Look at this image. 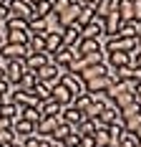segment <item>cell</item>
<instances>
[{
    "label": "cell",
    "mask_w": 141,
    "mask_h": 147,
    "mask_svg": "<svg viewBox=\"0 0 141 147\" xmlns=\"http://www.w3.org/2000/svg\"><path fill=\"white\" fill-rule=\"evenodd\" d=\"M78 48V56L81 59H103V43L98 38H81V43L76 46Z\"/></svg>",
    "instance_id": "6da1fadb"
},
{
    "label": "cell",
    "mask_w": 141,
    "mask_h": 147,
    "mask_svg": "<svg viewBox=\"0 0 141 147\" xmlns=\"http://www.w3.org/2000/svg\"><path fill=\"white\" fill-rule=\"evenodd\" d=\"M121 124L126 127L128 132H134L141 124V104L139 102H134V104H128V107L121 109Z\"/></svg>",
    "instance_id": "7a4b0ae2"
},
{
    "label": "cell",
    "mask_w": 141,
    "mask_h": 147,
    "mask_svg": "<svg viewBox=\"0 0 141 147\" xmlns=\"http://www.w3.org/2000/svg\"><path fill=\"white\" fill-rule=\"evenodd\" d=\"M63 69H58L56 63H45V66H43V69H38V71H35V76H38V81H45V84H48V86L53 89L58 84V81H61V76H63Z\"/></svg>",
    "instance_id": "3957f363"
},
{
    "label": "cell",
    "mask_w": 141,
    "mask_h": 147,
    "mask_svg": "<svg viewBox=\"0 0 141 147\" xmlns=\"http://www.w3.org/2000/svg\"><path fill=\"white\" fill-rule=\"evenodd\" d=\"M113 84L116 81L111 79V74H106V76H96V79L83 81V89H86V94H98V91H111Z\"/></svg>",
    "instance_id": "277c9868"
},
{
    "label": "cell",
    "mask_w": 141,
    "mask_h": 147,
    "mask_svg": "<svg viewBox=\"0 0 141 147\" xmlns=\"http://www.w3.org/2000/svg\"><path fill=\"white\" fill-rule=\"evenodd\" d=\"M8 13L13 18H23V20H30L33 18V5L28 0H8ZM8 15V18H10Z\"/></svg>",
    "instance_id": "5b68a950"
},
{
    "label": "cell",
    "mask_w": 141,
    "mask_h": 147,
    "mask_svg": "<svg viewBox=\"0 0 141 147\" xmlns=\"http://www.w3.org/2000/svg\"><path fill=\"white\" fill-rule=\"evenodd\" d=\"M25 74V59H15V61H8V66L3 69V76L10 81V86H15L20 81V76Z\"/></svg>",
    "instance_id": "8992f818"
},
{
    "label": "cell",
    "mask_w": 141,
    "mask_h": 147,
    "mask_svg": "<svg viewBox=\"0 0 141 147\" xmlns=\"http://www.w3.org/2000/svg\"><path fill=\"white\" fill-rule=\"evenodd\" d=\"M134 48H139L136 38H121V36H108L103 43V51H134Z\"/></svg>",
    "instance_id": "52a82bcc"
},
{
    "label": "cell",
    "mask_w": 141,
    "mask_h": 147,
    "mask_svg": "<svg viewBox=\"0 0 141 147\" xmlns=\"http://www.w3.org/2000/svg\"><path fill=\"white\" fill-rule=\"evenodd\" d=\"M28 46H23V43H5L0 46V56L3 59H8V61H15V59H28Z\"/></svg>",
    "instance_id": "ba28073f"
},
{
    "label": "cell",
    "mask_w": 141,
    "mask_h": 147,
    "mask_svg": "<svg viewBox=\"0 0 141 147\" xmlns=\"http://www.w3.org/2000/svg\"><path fill=\"white\" fill-rule=\"evenodd\" d=\"M81 8H83V5H78V3L73 0L68 8L63 10V13H53V15H56V23L61 26V28H68V26H73V23H76V18H78V13H81Z\"/></svg>",
    "instance_id": "9c48e42d"
},
{
    "label": "cell",
    "mask_w": 141,
    "mask_h": 147,
    "mask_svg": "<svg viewBox=\"0 0 141 147\" xmlns=\"http://www.w3.org/2000/svg\"><path fill=\"white\" fill-rule=\"evenodd\" d=\"M106 53V63L108 69H121V66H131V51H103Z\"/></svg>",
    "instance_id": "30bf717a"
},
{
    "label": "cell",
    "mask_w": 141,
    "mask_h": 147,
    "mask_svg": "<svg viewBox=\"0 0 141 147\" xmlns=\"http://www.w3.org/2000/svg\"><path fill=\"white\" fill-rule=\"evenodd\" d=\"M73 51H76V46L73 48H58L56 53H51V63H56L58 69H63V71H68V66L73 63Z\"/></svg>",
    "instance_id": "8fae6325"
},
{
    "label": "cell",
    "mask_w": 141,
    "mask_h": 147,
    "mask_svg": "<svg viewBox=\"0 0 141 147\" xmlns=\"http://www.w3.org/2000/svg\"><path fill=\"white\" fill-rule=\"evenodd\" d=\"M61 84L73 94V99H76V96H81V94H86L83 81H81V76H78V74H63V76H61Z\"/></svg>",
    "instance_id": "7c38bea8"
},
{
    "label": "cell",
    "mask_w": 141,
    "mask_h": 147,
    "mask_svg": "<svg viewBox=\"0 0 141 147\" xmlns=\"http://www.w3.org/2000/svg\"><path fill=\"white\" fill-rule=\"evenodd\" d=\"M108 71H111V69H108V63L101 59V61H96V63H91V66H86L78 76H81V81H88V79H96V76H106Z\"/></svg>",
    "instance_id": "4fadbf2b"
},
{
    "label": "cell",
    "mask_w": 141,
    "mask_h": 147,
    "mask_svg": "<svg viewBox=\"0 0 141 147\" xmlns=\"http://www.w3.org/2000/svg\"><path fill=\"white\" fill-rule=\"evenodd\" d=\"M103 36H106V33H103V20H101V18H93L88 26L81 28V38H98L101 41Z\"/></svg>",
    "instance_id": "5bb4252c"
},
{
    "label": "cell",
    "mask_w": 141,
    "mask_h": 147,
    "mask_svg": "<svg viewBox=\"0 0 141 147\" xmlns=\"http://www.w3.org/2000/svg\"><path fill=\"white\" fill-rule=\"evenodd\" d=\"M13 99L15 104H20V107H41V99L33 94V91H20V89H13Z\"/></svg>",
    "instance_id": "9a60e30c"
},
{
    "label": "cell",
    "mask_w": 141,
    "mask_h": 147,
    "mask_svg": "<svg viewBox=\"0 0 141 147\" xmlns=\"http://www.w3.org/2000/svg\"><path fill=\"white\" fill-rule=\"evenodd\" d=\"M118 26H121V15H118L116 5H113V10L106 15V18H103V33H106V38H108V36H116Z\"/></svg>",
    "instance_id": "2e32d148"
},
{
    "label": "cell",
    "mask_w": 141,
    "mask_h": 147,
    "mask_svg": "<svg viewBox=\"0 0 141 147\" xmlns=\"http://www.w3.org/2000/svg\"><path fill=\"white\" fill-rule=\"evenodd\" d=\"M51 99H53V102H58L61 107H68V104L73 102V94H70L68 89H66L63 84H61V81H58L56 86L51 89Z\"/></svg>",
    "instance_id": "e0dca14e"
},
{
    "label": "cell",
    "mask_w": 141,
    "mask_h": 147,
    "mask_svg": "<svg viewBox=\"0 0 141 147\" xmlns=\"http://www.w3.org/2000/svg\"><path fill=\"white\" fill-rule=\"evenodd\" d=\"M45 63H51V53H28V59H25V69L28 71H38V69H43Z\"/></svg>",
    "instance_id": "ac0fdd59"
},
{
    "label": "cell",
    "mask_w": 141,
    "mask_h": 147,
    "mask_svg": "<svg viewBox=\"0 0 141 147\" xmlns=\"http://www.w3.org/2000/svg\"><path fill=\"white\" fill-rule=\"evenodd\" d=\"M61 122H63L61 117H43L41 122L35 124V132H38V134H43V137H51V134H53V129H56Z\"/></svg>",
    "instance_id": "d6986e66"
},
{
    "label": "cell",
    "mask_w": 141,
    "mask_h": 147,
    "mask_svg": "<svg viewBox=\"0 0 141 147\" xmlns=\"http://www.w3.org/2000/svg\"><path fill=\"white\" fill-rule=\"evenodd\" d=\"M96 119H98L101 127H108V124H113V122H121V112H118L116 107H103Z\"/></svg>",
    "instance_id": "ffe728a7"
},
{
    "label": "cell",
    "mask_w": 141,
    "mask_h": 147,
    "mask_svg": "<svg viewBox=\"0 0 141 147\" xmlns=\"http://www.w3.org/2000/svg\"><path fill=\"white\" fill-rule=\"evenodd\" d=\"M81 43V28L73 23V26H68V28L63 30V46L66 48H73V46Z\"/></svg>",
    "instance_id": "44dd1931"
},
{
    "label": "cell",
    "mask_w": 141,
    "mask_h": 147,
    "mask_svg": "<svg viewBox=\"0 0 141 147\" xmlns=\"http://www.w3.org/2000/svg\"><path fill=\"white\" fill-rule=\"evenodd\" d=\"M61 119H63L66 124H70V127H76V124L83 119V114H81L73 104H68V107H63V109H61Z\"/></svg>",
    "instance_id": "7402d4cb"
},
{
    "label": "cell",
    "mask_w": 141,
    "mask_h": 147,
    "mask_svg": "<svg viewBox=\"0 0 141 147\" xmlns=\"http://www.w3.org/2000/svg\"><path fill=\"white\" fill-rule=\"evenodd\" d=\"M35 84H38L35 71H28V69H25V74L20 76V81H18L13 89H20V91H33V86H35Z\"/></svg>",
    "instance_id": "603a6c76"
},
{
    "label": "cell",
    "mask_w": 141,
    "mask_h": 147,
    "mask_svg": "<svg viewBox=\"0 0 141 147\" xmlns=\"http://www.w3.org/2000/svg\"><path fill=\"white\" fill-rule=\"evenodd\" d=\"M53 13V0H35L33 3V18H48Z\"/></svg>",
    "instance_id": "cb8c5ba5"
},
{
    "label": "cell",
    "mask_w": 141,
    "mask_h": 147,
    "mask_svg": "<svg viewBox=\"0 0 141 147\" xmlns=\"http://www.w3.org/2000/svg\"><path fill=\"white\" fill-rule=\"evenodd\" d=\"M63 48V33H45V53H56Z\"/></svg>",
    "instance_id": "d4e9b609"
},
{
    "label": "cell",
    "mask_w": 141,
    "mask_h": 147,
    "mask_svg": "<svg viewBox=\"0 0 141 147\" xmlns=\"http://www.w3.org/2000/svg\"><path fill=\"white\" fill-rule=\"evenodd\" d=\"M38 109H41L43 117H61V109H63V107L58 102H53V99H45V102H41Z\"/></svg>",
    "instance_id": "484cf974"
},
{
    "label": "cell",
    "mask_w": 141,
    "mask_h": 147,
    "mask_svg": "<svg viewBox=\"0 0 141 147\" xmlns=\"http://www.w3.org/2000/svg\"><path fill=\"white\" fill-rule=\"evenodd\" d=\"M28 51L30 53H43V51H45V36H41V33H30L28 36Z\"/></svg>",
    "instance_id": "4316f807"
},
{
    "label": "cell",
    "mask_w": 141,
    "mask_h": 147,
    "mask_svg": "<svg viewBox=\"0 0 141 147\" xmlns=\"http://www.w3.org/2000/svg\"><path fill=\"white\" fill-rule=\"evenodd\" d=\"M5 30V28H3ZM28 36H30V30H5V41L8 43H23V46H28Z\"/></svg>",
    "instance_id": "83f0119b"
},
{
    "label": "cell",
    "mask_w": 141,
    "mask_h": 147,
    "mask_svg": "<svg viewBox=\"0 0 141 147\" xmlns=\"http://www.w3.org/2000/svg\"><path fill=\"white\" fill-rule=\"evenodd\" d=\"M113 5H116V0H96V5H93V13H96V18H106V15L113 10Z\"/></svg>",
    "instance_id": "f1b7e54d"
},
{
    "label": "cell",
    "mask_w": 141,
    "mask_h": 147,
    "mask_svg": "<svg viewBox=\"0 0 141 147\" xmlns=\"http://www.w3.org/2000/svg\"><path fill=\"white\" fill-rule=\"evenodd\" d=\"M10 129H13V132H18V134H35V124L20 117L18 122H13V127H10Z\"/></svg>",
    "instance_id": "f546056e"
},
{
    "label": "cell",
    "mask_w": 141,
    "mask_h": 147,
    "mask_svg": "<svg viewBox=\"0 0 141 147\" xmlns=\"http://www.w3.org/2000/svg\"><path fill=\"white\" fill-rule=\"evenodd\" d=\"M28 30L30 33H41V36H45V33H48V18H30L28 20Z\"/></svg>",
    "instance_id": "4dcf8cb0"
},
{
    "label": "cell",
    "mask_w": 141,
    "mask_h": 147,
    "mask_svg": "<svg viewBox=\"0 0 141 147\" xmlns=\"http://www.w3.org/2000/svg\"><path fill=\"white\" fill-rule=\"evenodd\" d=\"M136 33H139V23H121L116 30V36L121 38H136Z\"/></svg>",
    "instance_id": "1f68e13d"
},
{
    "label": "cell",
    "mask_w": 141,
    "mask_h": 147,
    "mask_svg": "<svg viewBox=\"0 0 141 147\" xmlns=\"http://www.w3.org/2000/svg\"><path fill=\"white\" fill-rule=\"evenodd\" d=\"M96 18V13H93V8H88V5H83L81 8V13H78V18H76V26L78 28H83V26H88L91 20Z\"/></svg>",
    "instance_id": "d6a6232c"
},
{
    "label": "cell",
    "mask_w": 141,
    "mask_h": 147,
    "mask_svg": "<svg viewBox=\"0 0 141 147\" xmlns=\"http://www.w3.org/2000/svg\"><path fill=\"white\" fill-rule=\"evenodd\" d=\"M3 28L5 30H28V20H23V18H8L5 23H3Z\"/></svg>",
    "instance_id": "836d02e7"
},
{
    "label": "cell",
    "mask_w": 141,
    "mask_h": 147,
    "mask_svg": "<svg viewBox=\"0 0 141 147\" xmlns=\"http://www.w3.org/2000/svg\"><path fill=\"white\" fill-rule=\"evenodd\" d=\"M70 132H73V127H70V124H66V122H61L56 129H53L51 140H56V142H63V140H66V137H68Z\"/></svg>",
    "instance_id": "e575fe53"
},
{
    "label": "cell",
    "mask_w": 141,
    "mask_h": 147,
    "mask_svg": "<svg viewBox=\"0 0 141 147\" xmlns=\"http://www.w3.org/2000/svg\"><path fill=\"white\" fill-rule=\"evenodd\" d=\"M76 132L81 134V137H86V134H93V132H96V122H93V119H81V122L76 124Z\"/></svg>",
    "instance_id": "d590c367"
},
{
    "label": "cell",
    "mask_w": 141,
    "mask_h": 147,
    "mask_svg": "<svg viewBox=\"0 0 141 147\" xmlns=\"http://www.w3.org/2000/svg\"><path fill=\"white\" fill-rule=\"evenodd\" d=\"M33 94H35L41 102H45V99H51V86H48L45 81H38V84L33 86Z\"/></svg>",
    "instance_id": "8d00e7d4"
},
{
    "label": "cell",
    "mask_w": 141,
    "mask_h": 147,
    "mask_svg": "<svg viewBox=\"0 0 141 147\" xmlns=\"http://www.w3.org/2000/svg\"><path fill=\"white\" fill-rule=\"evenodd\" d=\"M23 119H28V122H33V124H38L43 119L41 109H35V107H23Z\"/></svg>",
    "instance_id": "74e56055"
},
{
    "label": "cell",
    "mask_w": 141,
    "mask_h": 147,
    "mask_svg": "<svg viewBox=\"0 0 141 147\" xmlns=\"http://www.w3.org/2000/svg\"><path fill=\"white\" fill-rule=\"evenodd\" d=\"M136 145H139V137L126 129V132L121 134V140H118V145H116V147H136Z\"/></svg>",
    "instance_id": "f35d334b"
},
{
    "label": "cell",
    "mask_w": 141,
    "mask_h": 147,
    "mask_svg": "<svg viewBox=\"0 0 141 147\" xmlns=\"http://www.w3.org/2000/svg\"><path fill=\"white\" fill-rule=\"evenodd\" d=\"M70 104H73V107H76V109L83 114V112H86V107L91 104V96H88V94H81V96H76V99H73Z\"/></svg>",
    "instance_id": "ab89813d"
},
{
    "label": "cell",
    "mask_w": 141,
    "mask_h": 147,
    "mask_svg": "<svg viewBox=\"0 0 141 147\" xmlns=\"http://www.w3.org/2000/svg\"><path fill=\"white\" fill-rule=\"evenodd\" d=\"M63 145H66V147H78V145H81V134L76 132V127H73V132L63 140Z\"/></svg>",
    "instance_id": "60d3db41"
},
{
    "label": "cell",
    "mask_w": 141,
    "mask_h": 147,
    "mask_svg": "<svg viewBox=\"0 0 141 147\" xmlns=\"http://www.w3.org/2000/svg\"><path fill=\"white\" fill-rule=\"evenodd\" d=\"M13 145V129H0V147Z\"/></svg>",
    "instance_id": "b9f144b4"
},
{
    "label": "cell",
    "mask_w": 141,
    "mask_h": 147,
    "mask_svg": "<svg viewBox=\"0 0 141 147\" xmlns=\"http://www.w3.org/2000/svg\"><path fill=\"white\" fill-rule=\"evenodd\" d=\"M73 0H53V13H63Z\"/></svg>",
    "instance_id": "7bdbcfd3"
},
{
    "label": "cell",
    "mask_w": 141,
    "mask_h": 147,
    "mask_svg": "<svg viewBox=\"0 0 141 147\" xmlns=\"http://www.w3.org/2000/svg\"><path fill=\"white\" fill-rule=\"evenodd\" d=\"M131 66L141 69V48H134V51H131Z\"/></svg>",
    "instance_id": "ee69618b"
},
{
    "label": "cell",
    "mask_w": 141,
    "mask_h": 147,
    "mask_svg": "<svg viewBox=\"0 0 141 147\" xmlns=\"http://www.w3.org/2000/svg\"><path fill=\"white\" fill-rule=\"evenodd\" d=\"M78 147H98V145H96L93 134H86V137H81V145H78Z\"/></svg>",
    "instance_id": "f6af8a7d"
},
{
    "label": "cell",
    "mask_w": 141,
    "mask_h": 147,
    "mask_svg": "<svg viewBox=\"0 0 141 147\" xmlns=\"http://www.w3.org/2000/svg\"><path fill=\"white\" fill-rule=\"evenodd\" d=\"M134 23H141V0H134Z\"/></svg>",
    "instance_id": "bcb514c9"
},
{
    "label": "cell",
    "mask_w": 141,
    "mask_h": 147,
    "mask_svg": "<svg viewBox=\"0 0 141 147\" xmlns=\"http://www.w3.org/2000/svg\"><path fill=\"white\" fill-rule=\"evenodd\" d=\"M10 81H8V79H5V76H0V96H3V94H8V91H10Z\"/></svg>",
    "instance_id": "7dc6e473"
},
{
    "label": "cell",
    "mask_w": 141,
    "mask_h": 147,
    "mask_svg": "<svg viewBox=\"0 0 141 147\" xmlns=\"http://www.w3.org/2000/svg\"><path fill=\"white\" fill-rule=\"evenodd\" d=\"M8 5H0V20H3V23H5V20H8Z\"/></svg>",
    "instance_id": "c3c4849f"
},
{
    "label": "cell",
    "mask_w": 141,
    "mask_h": 147,
    "mask_svg": "<svg viewBox=\"0 0 141 147\" xmlns=\"http://www.w3.org/2000/svg\"><path fill=\"white\" fill-rule=\"evenodd\" d=\"M0 129H10V119L8 117H0Z\"/></svg>",
    "instance_id": "681fc988"
},
{
    "label": "cell",
    "mask_w": 141,
    "mask_h": 147,
    "mask_svg": "<svg viewBox=\"0 0 141 147\" xmlns=\"http://www.w3.org/2000/svg\"><path fill=\"white\" fill-rule=\"evenodd\" d=\"M38 147H51V137H43V134H41V142H38Z\"/></svg>",
    "instance_id": "f907efd6"
},
{
    "label": "cell",
    "mask_w": 141,
    "mask_h": 147,
    "mask_svg": "<svg viewBox=\"0 0 141 147\" xmlns=\"http://www.w3.org/2000/svg\"><path fill=\"white\" fill-rule=\"evenodd\" d=\"M134 99L141 104V84H136V89H134Z\"/></svg>",
    "instance_id": "816d5d0a"
},
{
    "label": "cell",
    "mask_w": 141,
    "mask_h": 147,
    "mask_svg": "<svg viewBox=\"0 0 141 147\" xmlns=\"http://www.w3.org/2000/svg\"><path fill=\"white\" fill-rule=\"evenodd\" d=\"M76 3H78V5H88V8H93V5H96V0H76Z\"/></svg>",
    "instance_id": "f5cc1de1"
},
{
    "label": "cell",
    "mask_w": 141,
    "mask_h": 147,
    "mask_svg": "<svg viewBox=\"0 0 141 147\" xmlns=\"http://www.w3.org/2000/svg\"><path fill=\"white\" fill-rule=\"evenodd\" d=\"M136 46L141 48V23H139V33H136Z\"/></svg>",
    "instance_id": "db71d44e"
},
{
    "label": "cell",
    "mask_w": 141,
    "mask_h": 147,
    "mask_svg": "<svg viewBox=\"0 0 141 147\" xmlns=\"http://www.w3.org/2000/svg\"><path fill=\"white\" fill-rule=\"evenodd\" d=\"M51 147H66L63 142H56V140H51Z\"/></svg>",
    "instance_id": "11a10c76"
},
{
    "label": "cell",
    "mask_w": 141,
    "mask_h": 147,
    "mask_svg": "<svg viewBox=\"0 0 141 147\" xmlns=\"http://www.w3.org/2000/svg\"><path fill=\"white\" fill-rule=\"evenodd\" d=\"M134 134H136V137H139V140H141V124H139V127H136V129H134Z\"/></svg>",
    "instance_id": "9f6ffc18"
},
{
    "label": "cell",
    "mask_w": 141,
    "mask_h": 147,
    "mask_svg": "<svg viewBox=\"0 0 141 147\" xmlns=\"http://www.w3.org/2000/svg\"><path fill=\"white\" fill-rule=\"evenodd\" d=\"M0 5H8V0H0Z\"/></svg>",
    "instance_id": "6f0895ef"
},
{
    "label": "cell",
    "mask_w": 141,
    "mask_h": 147,
    "mask_svg": "<svg viewBox=\"0 0 141 147\" xmlns=\"http://www.w3.org/2000/svg\"><path fill=\"white\" fill-rule=\"evenodd\" d=\"M28 3H30V5H33V3H35V0H28Z\"/></svg>",
    "instance_id": "680465c9"
},
{
    "label": "cell",
    "mask_w": 141,
    "mask_h": 147,
    "mask_svg": "<svg viewBox=\"0 0 141 147\" xmlns=\"http://www.w3.org/2000/svg\"><path fill=\"white\" fill-rule=\"evenodd\" d=\"M136 147H141V140H139V145H136Z\"/></svg>",
    "instance_id": "91938a15"
},
{
    "label": "cell",
    "mask_w": 141,
    "mask_h": 147,
    "mask_svg": "<svg viewBox=\"0 0 141 147\" xmlns=\"http://www.w3.org/2000/svg\"><path fill=\"white\" fill-rule=\"evenodd\" d=\"M0 28H3V20H0Z\"/></svg>",
    "instance_id": "94428289"
},
{
    "label": "cell",
    "mask_w": 141,
    "mask_h": 147,
    "mask_svg": "<svg viewBox=\"0 0 141 147\" xmlns=\"http://www.w3.org/2000/svg\"><path fill=\"white\" fill-rule=\"evenodd\" d=\"M0 76H3V69H0Z\"/></svg>",
    "instance_id": "6125c7cd"
}]
</instances>
